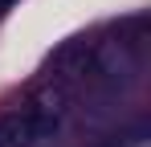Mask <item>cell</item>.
<instances>
[{
	"label": "cell",
	"mask_w": 151,
	"mask_h": 147,
	"mask_svg": "<svg viewBox=\"0 0 151 147\" xmlns=\"http://www.w3.org/2000/svg\"><path fill=\"white\" fill-rule=\"evenodd\" d=\"M61 110H65V90L53 86V94H45L41 102L0 119V147H37L53 139L61 127Z\"/></svg>",
	"instance_id": "6da1fadb"
},
{
	"label": "cell",
	"mask_w": 151,
	"mask_h": 147,
	"mask_svg": "<svg viewBox=\"0 0 151 147\" xmlns=\"http://www.w3.org/2000/svg\"><path fill=\"white\" fill-rule=\"evenodd\" d=\"M94 45H98V41H90V37L61 41V45L49 53V61H45V78H49L57 90H70L74 82H82V74L90 66V57H94Z\"/></svg>",
	"instance_id": "7a4b0ae2"
},
{
	"label": "cell",
	"mask_w": 151,
	"mask_h": 147,
	"mask_svg": "<svg viewBox=\"0 0 151 147\" xmlns=\"http://www.w3.org/2000/svg\"><path fill=\"white\" fill-rule=\"evenodd\" d=\"M12 4H17V0H0V12H8V8H12Z\"/></svg>",
	"instance_id": "3957f363"
}]
</instances>
